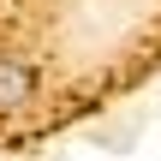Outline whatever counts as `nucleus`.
<instances>
[{
	"instance_id": "1",
	"label": "nucleus",
	"mask_w": 161,
	"mask_h": 161,
	"mask_svg": "<svg viewBox=\"0 0 161 161\" xmlns=\"http://www.w3.org/2000/svg\"><path fill=\"white\" fill-rule=\"evenodd\" d=\"M24 102H36V72L18 54H0V114H12Z\"/></svg>"
}]
</instances>
